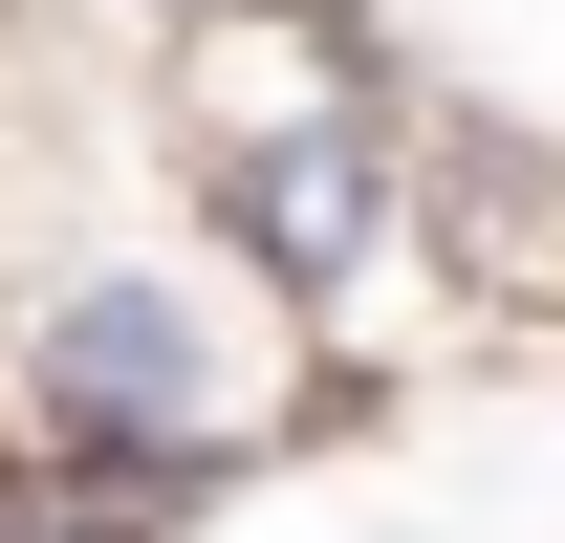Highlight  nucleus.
Instances as JSON below:
<instances>
[{"label":"nucleus","mask_w":565,"mask_h":543,"mask_svg":"<svg viewBox=\"0 0 565 543\" xmlns=\"http://www.w3.org/2000/svg\"><path fill=\"white\" fill-rule=\"evenodd\" d=\"M0 413H22V457H131L174 500H217L239 457L305 435V348L282 305L217 239H66V262L0 283Z\"/></svg>","instance_id":"obj_1"},{"label":"nucleus","mask_w":565,"mask_h":543,"mask_svg":"<svg viewBox=\"0 0 565 543\" xmlns=\"http://www.w3.org/2000/svg\"><path fill=\"white\" fill-rule=\"evenodd\" d=\"M131 22H152V44H196V22H262V0H131Z\"/></svg>","instance_id":"obj_2"}]
</instances>
